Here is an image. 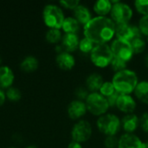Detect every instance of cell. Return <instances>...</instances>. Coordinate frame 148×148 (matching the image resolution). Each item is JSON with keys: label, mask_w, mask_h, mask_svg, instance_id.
I'll list each match as a JSON object with an SVG mask.
<instances>
[{"label": "cell", "mask_w": 148, "mask_h": 148, "mask_svg": "<svg viewBox=\"0 0 148 148\" xmlns=\"http://www.w3.org/2000/svg\"><path fill=\"white\" fill-rule=\"evenodd\" d=\"M146 42H147V43H148V36H147V39H146Z\"/></svg>", "instance_id": "b9f144b4"}, {"label": "cell", "mask_w": 148, "mask_h": 148, "mask_svg": "<svg viewBox=\"0 0 148 148\" xmlns=\"http://www.w3.org/2000/svg\"><path fill=\"white\" fill-rule=\"evenodd\" d=\"M114 58V56L111 50L110 45L108 43L95 45L93 50L90 53L91 62L95 67L101 69L110 66Z\"/></svg>", "instance_id": "277c9868"}, {"label": "cell", "mask_w": 148, "mask_h": 148, "mask_svg": "<svg viewBox=\"0 0 148 148\" xmlns=\"http://www.w3.org/2000/svg\"><path fill=\"white\" fill-rule=\"evenodd\" d=\"M75 95L77 100L84 101L88 98V96L89 95V91L86 88H84V87H79V88H77L75 89Z\"/></svg>", "instance_id": "d6a6232c"}, {"label": "cell", "mask_w": 148, "mask_h": 148, "mask_svg": "<svg viewBox=\"0 0 148 148\" xmlns=\"http://www.w3.org/2000/svg\"><path fill=\"white\" fill-rule=\"evenodd\" d=\"M15 79L14 72L9 66H0V88H9Z\"/></svg>", "instance_id": "e0dca14e"}, {"label": "cell", "mask_w": 148, "mask_h": 148, "mask_svg": "<svg viewBox=\"0 0 148 148\" xmlns=\"http://www.w3.org/2000/svg\"><path fill=\"white\" fill-rule=\"evenodd\" d=\"M113 3L110 0H97L93 6L95 13L98 16H107L110 14Z\"/></svg>", "instance_id": "ffe728a7"}, {"label": "cell", "mask_w": 148, "mask_h": 148, "mask_svg": "<svg viewBox=\"0 0 148 148\" xmlns=\"http://www.w3.org/2000/svg\"><path fill=\"white\" fill-rule=\"evenodd\" d=\"M110 48L115 58L122 60L126 62H128L134 55L131 43L127 41L120 40L116 38L112 41Z\"/></svg>", "instance_id": "ba28073f"}, {"label": "cell", "mask_w": 148, "mask_h": 148, "mask_svg": "<svg viewBox=\"0 0 148 148\" xmlns=\"http://www.w3.org/2000/svg\"><path fill=\"white\" fill-rule=\"evenodd\" d=\"M65 19L62 8L54 3H48L42 10V20L49 29H60Z\"/></svg>", "instance_id": "3957f363"}, {"label": "cell", "mask_w": 148, "mask_h": 148, "mask_svg": "<svg viewBox=\"0 0 148 148\" xmlns=\"http://www.w3.org/2000/svg\"><path fill=\"white\" fill-rule=\"evenodd\" d=\"M134 93L140 101L148 105V81L139 82Z\"/></svg>", "instance_id": "44dd1931"}, {"label": "cell", "mask_w": 148, "mask_h": 148, "mask_svg": "<svg viewBox=\"0 0 148 148\" xmlns=\"http://www.w3.org/2000/svg\"><path fill=\"white\" fill-rule=\"evenodd\" d=\"M103 82L104 81L101 75L98 73H92L86 79V88L90 93L99 92Z\"/></svg>", "instance_id": "ac0fdd59"}, {"label": "cell", "mask_w": 148, "mask_h": 148, "mask_svg": "<svg viewBox=\"0 0 148 148\" xmlns=\"http://www.w3.org/2000/svg\"><path fill=\"white\" fill-rule=\"evenodd\" d=\"M38 65L39 62L36 57L34 56H27L22 60L20 68L24 72H33L37 69Z\"/></svg>", "instance_id": "603a6c76"}, {"label": "cell", "mask_w": 148, "mask_h": 148, "mask_svg": "<svg viewBox=\"0 0 148 148\" xmlns=\"http://www.w3.org/2000/svg\"><path fill=\"white\" fill-rule=\"evenodd\" d=\"M121 94H119L118 92H115L114 95H112L111 96L108 97L107 100H108V105L110 108H114L116 106V101L118 100V97L120 96Z\"/></svg>", "instance_id": "d590c367"}, {"label": "cell", "mask_w": 148, "mask_h": 148, "mask_svg": "<svg viewBox=\"0 0 148 148\" xmlns=\"http://www.w3.org/2000/svg\"><path fill=\"white\" fill-rule=\"evenodd\" d=\"M68 148H82V146L81 143L72 140V141L69 144Z\"/></svg>", "instance_id": "74e56055"}, {"label": "cell", "mask_w": 148, "mask_h": 148, "mask_svg": "<svg viewBox=\"0 0 148 148\" xmlns=\"http://www.w3.org/2000/svg\"><path fill=\"white\" fill-rule=\"evenodd\" d=\"M119 143V139L116 136H106L104 140L105 148H117Z\"/></svg>", "instance_id": "1f68e13d"}, {"label": "cell", "mask_w": 148, "mask_h": 148, "mask_svg": "<svg viewBox=\"0 0 148 148\" xmlns=\"http://www.w3.org/2000/svg\"><path fill=\"white\" fill-rule=\"evenodd\" d=\"M121 122V127L125 131V134H134L140 126V117L134 114H126Z\"/></svg>", "instance_id": "9a60e30c"}, {"label": "cell", "mask_w": 148, "mask_h": 148, "mask_svg": "<svg viewBox=\"0 0 148 148\" xmlns=\"http://www.w3.org/2000/svg\"><path fill=\"white\" fill-rule=\"evenodd\" d=\"M8 148H16V147H8Z\"/></svg>", "instance_id": "ee69618b"}, {"label": "cell", "mask_w": 148, "mask_h": 148, "mask_svg": "<svg viewBox=\"0 0 148 148\" xmlns=\"http://www.w3.org/2000/svg\"><path fill=\"white\" fill-rule=\"evenodd\" d=\"M5 100H6V94L3 91V89L0 88V107L4 103Z\"/></svg>", "instance_id": "8d00e7d4"}, {"label": "cell", "mask_w": 148, "mask_h": 148, "mask_svg": "<svg viewBox=\"0 0 148 148\" xmlns=\"http://www.w3.org/2000/svg\"><path fill=\"white\" fill-rule=\"evenodd\" d=\"M1 62H2V58H1V56H0V64H1Z\"/></svg>", "instance_id": "7bdbcfd3"}, {"label": "cell", "mask_w": 148, "mask_h": 148, "mask_svg": "<svg viewBox=\"0 0 148 148\" xmlns=\"http://www.w3.org/2000/svg\"><path fill=\"white\" fill-rule=\"evenodd\" d=\"M113 7L110 12V18L115 24L127 23L133 17L134 11L129 4L121 1H112Z\"/></svg>", "instance_id": "52a82bcc"}, {"label": "cell", "mask_w": 148, "mask_h": 148, "mask_svg": "<svg viewBox=\"0 0 148 148\" xmlns=\"http://www.w3.org/2000/svg\"><path fill=\"white\" fill-rule=\"evenodd\" d=\"M111 82L116 92L121 95H130L134 92L139 83V78L134 71L127 69L115 73Z\"/></svg>", "instance_id": "7a4b0ae2"}, {"label": "cell", "mask_w": 148, "mask_h": 148, "mask_svg": "<svg viewBox=\"0 0 148 148\" xmlns=\"http://www.w3.org/2000/svg\"><path fill=\"white\" fill-rule=\"evenodd\" d=\"M62 29L65 34H76L80 29V23L74 16H68L65 17Z\"/></svg>", "instance_id": "7402d4cb"}, {"label": "cell", "mask_w": 148, "mask_h": 148, "mask_svg": "<svg viewBox=\"0 0 148 148\" xmlns=\"http://www.w3.org/2000/svg\"><path fill=\"white\" fill-rule=\"evenodd\" d=\"M134 7L142 16L148 15V0H136L134 2Z\"/></svg>", "instance_id": "f546056e"}, {"label": "cell", "mask_w": 148, "mask_h": 148, "mask_svg": "<svg viewBox=\"0 0 148 148\" xmlns=\"http://www.w3.org/2000/svg\"><path fill=\"white\" fill-rule=\"evenodd\" d=\"M145 64H146V66L148 68V54L146 56V57H145Z\"/></svg>", "instance_id": "f35d334b"}, {"label": "cell", "mask_w": 148, "mask_h": 148, "mask_svg": "<svg viewBox=\"0 0 148 148\" xmlns=\"http://www.w3.org/2000/svg\"><path fill=\"white\" fill-rule=\"evenodd\" d=\"M80 39L77 34H64L62 38V43L64 51L71 53L79 48Z\"/></svg>", "instance_id": "2e32d148"}, {"label": "cell", "mask_w": 148, "mask_h": 148, "mask_svg": "<svg viewBox=\"0 0 148 148\" xmlns=\"http://www.w3.org/2000/svg\"><path fill=\"white\" fill-rule=\"evenodd\" d=\"M143 148H148V140L143 142Z\"/></svg>", "instance_id": "ab89813d"}, {"label": "cell", "mask_w": 148, "mask_h": 148, "mask_svg": "<svg viewBox=\"0 0 148 148\" xmlns=\"http://www.w3.org/2000/svg\"><path fill=\"white\" fill-rule=\"evenodd\" d=\"M88 112L95 116H101L108 111L110 108L106 97L101 95L99 92L89 93L88 98L85 101Z\"/></svg>", "instance_id": "8992f818"}, {"label": "cell", "mask_w": 148, "mask_h": 148, "mask_svg": "<svg viewBox=\"0 0 148 148\" xmlns=\"http://www.w3.org/2000/svg\"><path fill=\"white\" fill-rule=\"evenodd\" d=\"M84 37L95 45L105 44L115 36V23L108 16H95L83 27Z\"/></svg>", "instance_id": "6da1fadb"}, {"label": "cell", "mask_w": 148, "mask_h": 148, "mask_svg": "<svg viewBox=\"0 0 148 148\" xmlns=\"http://www.w3.org/2000/svg\"><path fill=\"white\" fill-rule=\"evenodd\" d=\"M68 115L72 120H79L83 117L86 113L88 112L85 101L80 100H74L72 101L67 108Z\"/></svg>", "instance_id": "7c38bea8"}, {"label": "cell", "mask_w": 148, "mask_h": 148, "mask_svg": "<svg viewBox=\"0 0 148 148\" xmlns=\"http://www.w3.org/2000/svg\"><path fill=\"white\" fill-rule=\"evenodd\" d=\"M93 134L91 124L85 120L78 121L71 129V137L74 141L83 143L88 141Z\"/></svg>", "instance_id": "9c48e42d"}, {"label": "cell", "mask_w": 148, "mask_h": 148, "mask_svg": "<svg viewBox=\"0 0 148 148\" xmlns=\"http://www.w3.org/2000/svg\"><path fill=\"white\" fill-rule=\"evenodd\" d=\"M5 94H6V98L11 101H17L21 99V96H22L21 91L17 88H15V87H10L7 88Z\"/></svg>", "instance_id": "f1b7e54d"}, {"label": "cell", "mask_w": 148, "mask_h": 148, "mask_svg": "<svg viewBox=\"0 0 148 148\" xmlns=\"http://www.w3.org/2000/svg\"><path fill=\"white\" fill-rule=\"evenodd\" d=\"M94 47H95V44L89 39H88L86 37H83L82 39L80 40L78 49L83 54H90L91 51L93 50Z\"/></svg>", "instance_id": "484cf974"}, {"label": "cell", "mask_w": 148, "mask_h": 148, "mask_svg": "<svg viewBox=\"0 0 148 148\" xmlns=\"http://www.w3.org/2000/svg\"><path fill=\"white\" fill-rule=\"evenodd\" d=\"M25 148H38L36 146H35V145H29V146H28V147H26Z\"/></svg>", "instance_id": "60d3db41"}, {"label": "cell", "mask_w": 148, "mask_h": 148, "mask_svg": "<svg viewBox=\"0 0 148 148\" xmlns=\"http://www.w3.org/2000/svg\"><path fill=\"white\" fill-rule=\"evenodd\" d=\"M117 148H143V141L134 134H124L119 138Z\"/></svg>", "instance_id": "4fadbf2b"}, {"label": "cell", "mask_w": 148, "mask_h": 148, "mask_svg": "<svg viewBox=\"0 0 148 148\" xmlns=\"http://www.w3.org/2000/svg\"><path fill=\"white\" fill-rule=\"evenodd\" d=\"M140 127L143 132L148 134V112L142 114L140 117Z\"/></svg>", "instance_id": "e575fe53"}, {"label": "cell", "mask_w": 148, "mask_h": 148, "mask_svg": "<svg viewBox=\"0 0 148 148\" xmlns=\"http://www.w3.org/2000/svg\"><path fill=\"white\" fill-rule=\"evenodd\" d=\"M60 4L66 9L74 10L80 4V1H78V0H62V1H60Z\"/></svg>", "instance_id": "836d02e7"}, {"label": "cell", "mask_w": 148, "mask_h": 148, "mask_svg": "<svg viewBox=\"0 0 148 148\" xmlns=\"http://www.w3.org/2000/svg\"><path fill=\"white\" fill-rule=\"evenodd\" d=\"M138 27L141 32V35L148 36V15L142 16L139 20Z\"/></svg>", "instance_id": "4dcf8cb0"}, {"label": "cell", "mask_w": 148, "mask_h": 148, "mask_svg": "<svg viewBox=\"0 0 148 148\" xmlns=\"http://www.w3.org/2000/svg\"><path fill=\"white\" fill-rule=\"evenodd\" d=\"M45 38L50 43H57L62 41V31L58 29H49L46 32Z\"/></svg>", "instance_id": "d4e9b609"}, {"label": "cell", "mask_w": 148, "mask_h": 148, "mask_svg": "<svg viewBox=\"0 0 148 148\" xmlns=\"http://www.w3.org/2000/svg\"><path fill=\"white\" fill-rule=\"evenodd\" d=\"M74 17L78 21L80 24L84 26L92 19V14L87 6L80 3L74 10Z\"/></svg>", "instance_id": "d6986e66"}, {"label": "cell", "mask_w": 148, "mask_h": 148, "mask_svg": "<svg viewBox=\"0 0 148 148\" xmlns=\"http://www.w3.org/2000/svg\"><path fill=\"white\" fill-rule=\"evenodd\" d=\"M110 67L115 74V73H118V72H121L122 70L127 69V62L114 57V60L112 61L111 64H110Z\"/></svg>", "instance_id": "83f0119b"}, {"label": "cell", "mask_w": 148, "mask_h": 148, "mask_svg": "<svg viewBox=\"0 0 148 148\" xmlns=\"http://www.w3.org/2000/svg\"><path fill=\"white\" fill-rule=\"evenodd\" d=\"M115 36L117 39L131 42L134 38L142 36L138 26L127 23L115 24Z\"/></svg>", "instance_id": "30bf717a"}, {"label": "cell", "mask_w": 148, "mask_h": 148, "mask_svg": "<svg viewBox=\"0 0 148 148\" xmlns=\"http://www.w3.org/2000/svg\"><path fill=\"white\" fill-rule=\"evenodd\" d=\"M56 62L60 69L63 70H70L75 65V58L71 53L63 51L56 55Z\"/></svg>", "instance_id": "5bb4252c"}, {"label": "cell", "mask_w": 148, "mask_h": 148, "mask_svg": "<svg viewBox=\"0 0 148 148\" xmlns=\"http://www.w3.org/2000/svg\"><path fill=\"white\" fill-rule=\"evenodd\" d=\"M96 127L106 136H116L121 128V122L117 115L107 113L97 119Z\"/></svg>", "instance_id": "5b68a950"}, {"label": "cell", "mask_w": 148, "mask_h": 148, "mask_svg": "<svg viewBox=\"0 0 148 148\" xmlns=\"http://www.w3.org/2000/svg\"><path fill=\"white\" fill-rule=\"evenodd\" d=\"M131 46L134 51V54H140L144 52L147 47V42L142 36L135 37L134 38L131 42Z\"/></svg>", "instance_id": "cb8c5ba5"}, {"label": "cell", "mask_w": 148, "mask_h": 148, "mask_svg": "<svg viewBox=\"0 0 148 148\" xmlns=\"http://www.w3.org/2000/svg\"><path fill=\"white\" fill-rule=\"evenodd\" d=\"M116 91L114 89V87L112 82H104L102 86L101 87V88L99 90V93L106 98L111 96Z\"/></svg>", "instance_id": "4316f807"}, {"label": "cell", "mask_w": 148, "mask_h": 148, "mask_svg": "<svg viewBox=\"0 0 148 148\" xmlns=\"http://www.w3.org/2000/svg\"><path fill=\"white\" fill-rule=\"evenodd\" d=\"M115 107L122 113L129 114H134V110L136 109L137 104L134 98L132 97L130 95H120Z\"/></svg>", "instance_id": "8fae6325"}]
</instances>
